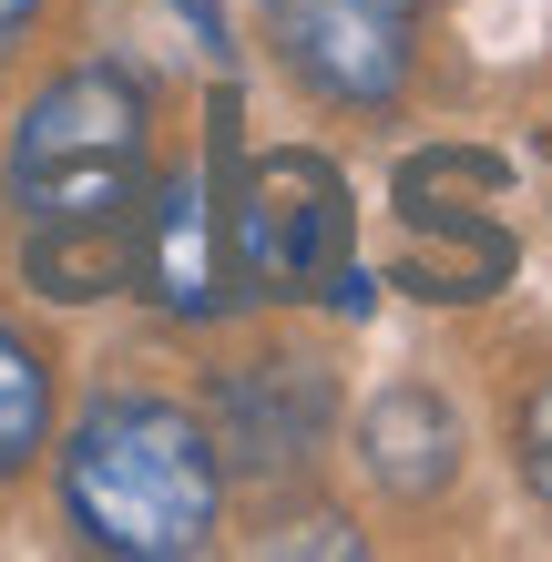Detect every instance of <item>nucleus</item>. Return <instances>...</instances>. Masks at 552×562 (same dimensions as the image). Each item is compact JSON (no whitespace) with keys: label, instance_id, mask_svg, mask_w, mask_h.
<instances>
[{"label":"nucleus","instance_id":"f257e3e1","mask_svg":"<svg viewBox=\"0 0 552 562\" xmlns=\"http://www.w3.org/2000/svg\"><path fill=\"white\" fill-rule=\"evenodd\" d=\"M144 175H154V92L123 61H72L11 123V215L21 277L52 307H103L144 267Z\"/></svg>","mask_w":552,"mask_h":562},{"label":"nucleus","instance_id":"f03ea898","mask_svg":"<svg viewBox=\"0 0 552 562\" xmlns=\"http://www.w3.org/2000/svg\"><path fill=\"white\" fill-rule=\"evenodd\" d=\"M61 512L113 562H184V552H205L215 521H225V460H215L194 409L113 389V400H92L72 419Z\"/></svg>","mask_w":552,"mask_h":562},{"label":"nucleus","instance_id":"7ed1b4c3","mask_svg":"<svg viewBox=\"0 0 552 562\" xmlns=\"http://www.w3.org/2000/svg\"><path fill=\"white\" fill-rule=\"evenodd\" d=\"M225 246H236V286L286 296V307H317L328 296L338 317L369 307L359 277V205H348V175L317 144H267L225 194Z\"/></svg>","mask_w":552,"mask_h":562},{"label":"nucleus","instance_id":"20e7f679","mask_svg":"<svg viewBox=\"0 0 552 562\" xmlns=\"http://www.w3.org/2000/svg\"><path fill=\"white\" fill-rule=\"evenodd\" d=\"M502 154L481 144H430L399 164L388 184V215H399V286L440 296V307H471V296L511 286V225H502Z\"/></svg>","mask_w":552,"mask_h":562},{"label":"nucleus","instance_id":"39448f33","mask_svg":"<svg viewBox=\"0 0 552 562\" xmlns=\"http://www.w3.org/2000/svg\"><path fill=\"white\" fill-rule=\"evenodd\" d=\"M236 123H246V92L215 82V92H205V164H174V175H154V194H144V267H134V286H144L165 317H184V327H215V317L246 296V286H236V246H225Z\"/></svg>","mask_w":552,"mask_h":562},{"label":"nucleus","instance_id":"423d86ee","mask_svg":"<svg viewBox=\"0 0 552 562\" xmlns=\"http://www.w3.org/2000/svg\"><path fill=\"white\" fill-rule=\"evenodd\" d=\"M267 42L317 103L379 113L409 82V11L388 0H267Z\"/></svg>","mask_w":552,"mask_h":562},{"label":"nucleus","instance_id":"0eeeda50","mask_svg":"<svg viewBox=\"0 0 552 562\" xmlns=\"http://www.w3.org/2000/svg\"><path fill=\"white\" fill-rule=\"evenodd\" d=\"M205 440L225 481H286L297 460L328 440V369L317 358H246L205 389Z\"/></svg>","mask_w":552,"mask_h":562},{"label":"nucleus","instance_id":"6e6552de","mask_svg":"<svg viewBox=\"0 0 552 562\" xmlns=\"http://www.w3.org/2000/svg\"><path fill=\"white\" fill-rule=\"evenodd\" d=\"M359 471L379 491H399V502H430V491H450V471H461V419H450L440 389H379V400L359 409Z\"/></svg>","mask_w":552,"mask_h":562},{"label":"nucleus","instance_id":"1a4fd4ad","mask_svg":"<svg viewBox=\"0 0 552 562\" xmlns=\"http://www.w3.org/2000/svg\"><path fill=\"white\" fill-rule=\"evenodd\" d=\"M42 440H52V358L21 327H0V481L31 471Z\"/></svg>","mask_w":552,"mask_h":562},{"label":"nucleus","instance_id":"9d476101","mask_svg":"<svg viewBox=\"0 0 552 562\" xmlns=\"http://www.w3.org/2000/svg\"><path fill=\"white\" fill-rule=\"evenodd\" d=\"M511 450H522V481L552 502V379L522 400V419H511Z\"/></svg>","mask_w":552,"mask_h":562},{"label":"nucleus","instance_id":"9b49d317","mask_svg":"<svg viewBox=\"0 0 552 562\" xmlns=\"http://www.w3.org/2000/svg\"><path fill=\"white\" fill-rule=\"evenodd\" d=\"M267 552H338V562H348V552H359V532H348V521H286Z\"/></svg>","mask_w":552,"mask_h":562},{"label":"nucleus","instance_id":"f8f14e48","mask_svg":"<svg viewBox=\"0 0 552 562\" xmlns=\"http://www.w3.org/2000/svg\"><path fill=\"white\" fill-rule=\"evenodd\" d=\"M174 11L194 21V42H205V52H225V21H215V0H174Z\"/></svg>","mask_w":552,"mask_h":562},{"label":"nucleus","instance_id":"ddd939ff","mask_svg":"<svg viewBox=\"0 0 552 562\" xmlns=\"http://www.w3.org/2000/svg\"><path fill=\"white\" fill-rule=\"evenodd\" d=\"M31 11H42V0H0V52H11L21 31H31Z\"/></svg>","mask_w":552,"mask_h":562},{"label":"nucleus","instance_id":"4468645a","mask_svg":"<svg viewBox=\"0 0 552 562\" xmlns=\"http://www.w3.org/2000/svg\"><path fill=\"white\" fill-rule=\"evenodd\" d=\"M388 11H419V0H388Z\"/></svg>","mask_w":552,"mask_h":562}]
</instances>
